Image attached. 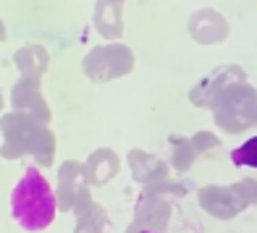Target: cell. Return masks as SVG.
<instances>
[{"mask_svg": "<svg viewBox=\"0 0 257 233\" xmlns=\"http://www.w3.org/2000/svg\"><path fill=\"white\" fill-rule=\"evenodd\" d=\"M0 155L3 160H19V157H34V162L42 168H50L55 160V134L50 123L37 121L27 113H0Z\"/></svg>", "mask_w": 257, "mask_h": 233, "instance_id": "obj_1", "label": "cell"}, {"mask_svg": "<svg viewBox=\"0 0 257 233\" xmlns=\"http://www.w3.org/2000/svg\"><path fill=\"white\" fill-rule=\"evenodd\" d=\"M58 212L55 189L40 173V168H27L24 176L11 191V215L24 230H45L50 228Z\"/></svg>", "mask_w": 257, "mask_h": 233, "instance_id": "obj_2", "label": "cell"}, {"mask_svg": "<svg viewBox=\"0 0 257 233\" xmlns=\"http://www.w3.org/2000/svg\"><path fill=\"white\" fill-rule=\"evenodd\" d=\"M81 71L92 84H108L134 71V50L123 42H105L81 58Z\"/></svg>", "mask_w": 257, "mask_h": 233, "instance_id": "obj_3", "label": "cell"}, {"mask_svg": "<svg viewBox=\"0 0 257 233\" xmlns=\"http://www.w3.org/2000/svg\"><path fill=\"white\" fill-rule=\"evenodd\" d=\"M254 110H257V89L249 81H241L233 89H228L226 97L215 105L213 118L220 131L241 134L254 126Z\"/></svg>", "mask_w": 257, "mask_h": 233, "instance_id": "obj_4", "label": "cell"}, {"mask_svg": "<svg viewBox=\"0 0 257 233\" xmlns=\"http://www.w3.org/2000/svg\"><path fill=\"white\" fill-rule=\"evenodd\" d=\"M241 81H247V71L236 63H223L189 89V102L202 110H215V105L226 97V92Z\"/></svg>", "mask_w": 257, "mask_h": 233, "instance_id": "obj_5", "label": "cell"}, {"mask_svg": "<svg viewBox=\"0 0 257 233\" xmlns=\"http://www.w3.org/2000/svg\"><path fill=\"white\" fill-rule=\"evenodd\" d=\"M55 202L58 212H81L87 204H92V186L84 178V168L76 160H66L58 168L55 178Z\"/></svg>", "mask_w": 257, "mask_h": 233, "instance_id": "obj_6", "label": "cell"}, {"mask_svg": "<svg viewBox=\"0 0 257 233\" xmlns=\"http://www.w3.org/2000/svg\"><path fill=\"white\" fill-rule=\"evenodd\" d=\"M173 215V199L160 196L150 189H142L139 199L134 204V220L132 225L139 230H153V233H166Z\"/></svg>", "mask_w": 257, "mask_h": 233, "instance_id": "obj_7", "label": "cell"}, {"mask_svg": "<svg viewBox=\"0 0 257 233\" xmlns=\"http://www.w3.org/2000/svg\"><path fill=\"white\" fill-rule=\"evenodd\" d=\"M8 102H11V110L34 115V118L42 121V123H50V118H53V110H50L48 100H45V92H42V79L21 76L16 84L11 87Z\"/></svg>", "mask_w": 257, "mask_h": 233, "instance_id": "obj_8", "label": "cell"}, {"mask_svg": "<svg viewBox=\"0 0 257 233\" xmlns=\"http://www.w3.org/2000/svg\"><path fill=\"white\" fill-rule=\"evenodd\" d=\"M197 202L207 215L218 220H233L247 209L241 196L233 191V186H220V183H207L202 189H197Z\"/></svg>", "mask_w": 257, "mask_h": 233, "instance_id": "obj_9", "label": "cell"}, {"mask_svg": "<svg viewBox=\"0 0 257 233\" xmlns=\"http://www.w3.org/2000/svg\"><path fill=\"white\" fill-rule=\"evenodd\" d=\"M186 32H189V37L197 45H220L228 37L231 27H228V21L220 11L200 8L189 16V21H186Z\"/></svg>", "mask_w": 257, "mask_h": 233, "instance_id": "obj_10", "label": "cell"}, {"mask_svg": "<svg viewBox=\"0 0 257 233\" xmlns=\"http://www.w3.org/2000/svg\"><path fill=\"white\" fill-rule=\"evenodd\" d=\"M126 162H128V173H132V178L137 183H142V186H150V183L171 178L168 162L160 160L158 155L145 152V149H128Z\"/></svg>", "mask_w": 257, "mask_h": 233, "instance_id": "obj_11", "label": "cell"}, {"mask_svg": "<svg viewBox=\"0 0 257 233\" xmlns=\"http://www.w3.org/2000/svg\"><path fill=\"white\" fill-rule=\"evenodd\" d=\"M81 168H84V178L89 186H105L108 181L118 176L121 157L110 147H97L95 152H89V157L81 162Z\"/></svg>", "mask_w": 257, "mask_h": 233, "instance_id": "obj_12", "label": "cell"}, {"mask_svg": "<svg viewBox=\"0 0 257 233\" xmlns=\"http://www.w3.org/2000/svg\"><path fill=\"white\" fill-rule=\"evenodd\" d=\"M92 27L105 42H118L123 34V6L97 0L92 11Z\"/></svg>", "mask_w": 257, "mask_h": 233, "instance_id": "obj_13", "label": "cell"}, {"mask_svg": "<svg viewBox=\"0 0 257 233\" xmlns=\"http://www.w3.org/2000/svg\"><path fill=\"white\" fill-rule=\"evenodd\" d=\"M14 66L21 76H32V79H42L50 68V53L42 45H21L14 53Z\"/></svg>", "mask_w": 257, "mask_h": 233, "instance_id": "obj_14", "label": "cell"}, {"mask_svg": "<svg viewBox=\"0 0 257 233\" xmlns=\"http://www.w3.org/2000/svg\"><path fill=\"white\" fill-rule=\"evenodd\" d=\"M168 147H171V168L176 173H186L192 170V165L197 162V149L192 144V136H181V134H171L168 136Z\"/></svg>", "mask_w": 257, "mask_h": 233, "instance_id": "obj_15", "label": "cell"}, {"mask_svg": "<svg viewBox=\"0 0 257 233\" xmlns=\"http://www.w3.org/2000/svg\"><path fill=\"white\" fill-rule=\"evenodd\" d=\"M108 228H110V217L105 212V207H100L97 202H92L81 212H76L74 233H108Z\"/></svg>", "mask_w": 257, "mask_h": 233, "instance_id": "obj_16", "label": "cell"}, {"mask_svg": "<svg viewBox=\"0 0 257 233\" xmlns=\"http://www.w3.org/2000/svg\"><path fill=\"white\" fill-rule=\"evenodd\" d=\"M231 162L236 168H254L257 170V136L247 139L241 147H236L231 152Z\"/></svg>", "mask_w": 257, "mask_h": 233, "instance_id": "obj_17", "label": "cell"}, {"mask_svg": "<svg viewBox=\"0 0 257 233\" xmlns=\"http://www.w3.org/2000/svg\"><path fill=\"white\" fill-rule=\"evenodd\" d=\"M145 189L155 191L160 196H168V199H181V196L189 194V183L184 181H173V178H166V181H158V183H150Z\"/></svg>", "mask_w": 257, "mask_h": 233, "instance_id": "obj_18", "label": "cell"}, {"mask_svg": "<svg viewBox=\"0 0 257 233\" xmlns=\"http://www.w3.org/2000/svg\"><path fill=\"white\" fill-rule=\"evenodd\" d=\"M192 144L197 149V155H207V152H213V149L223 147V142H220L213 131H197V134H192Z\"/></svg>", "mask_w": 257, "mask_h": 233, "instance_id": "obj_19", "label": "cell"}, {"mask_svg": "<svg viewBox=\"0 0 257 233\" xmlns=\"http://www.w3.org/2000/svg\"><path fill=\"white\" fill-rule=\"evenodd\" d=\"M231 186H233V191L241 196V202L247 207L257 204V178H241V181L231 183Z\"/></svg>", "mask_w": 257, "mask_h": 233, "instance_id": "obj_20", "label": "cell"}, {"mask_svg": "<svg viewBox=\"0 0 257 233\" xmlns=\"http://www.w3.org/2000/svg\"><path fill=\"white\" fill-rule=\"evenodd\" d=\"M6 40H8V29L3 24V19H0V42H6Z\"/></svg>", "mask_w": 257, "mask_h": 233, "instance_id": "obj_21", "label": "cell"}, {"mask_svg": "<svg viewBox=\"0 0 257 233\" xmlns=\"http://www.w3.org/2000/svg\"><path fill=\"white\" fill-rule=\"evenodd\" d=\"M126 233H153V230H139V228H134V225H128Z\"/></svg>", "mask_w": 257, "mask_h": 233, "instance_id": "obj_22", "label": "cell"}, {"mask_svg": "<svg viewBox=\"0 0 257 233\" xmlns=\"http://www.w3.org/2000/svg\"><path fill=\"white\" fill-rule=\"evenodd\" d=\"M3 108H6V97H3V89H0V113H3Z\"/></svg>", "mask_w": 257, "mask_h": 233, "instance_id": "obj_23", "label": "cell"}, {"mask_svg": "<svg viewBox=\"0 0 257 233\" xmlns=\"http://www.w3.org/2000/svg\"><path fill=\"white\" fill-rule=\"evenodd\" d=\"M108 3H121V6H123V3H126V0H108Z\"/></svg>", "mask_w": 257, "mask_h": 233, "instance_id": "obj_24", "label": "cell"}, {"mask_svg": "<svg viewBox=\"0 0 257 233\" xmlns=\"http://www.w3.org/2000/svg\"><path fill=\"white\" fill-rule=\"evenodd\" d=\"M254 123H257V110H254Z\"/></svg>", "mask_w": 257, "mask_h": 233, "instance_id": "obj_25", "label": "cell"}, {"mask_svg": "<svg viewBox=\"0 0 257 233\" xmlns=\"http://www.w3.org/2000/svg\"><path fill=\"white\" fill-rule=\"evenodd\" d=\"M108 233H110V230H108Z\"/></svg>", "mask_w": 257, "mask_h": 233, "instance_id": "obj_26", "label": "cell"}]
</instances>
